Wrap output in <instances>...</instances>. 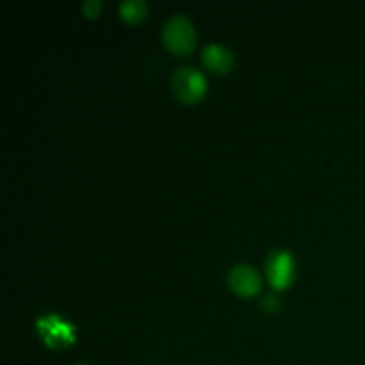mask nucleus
Masks as SVG:
<instances>
[{
  "mask_svg": "<svg viewBox=\"0 0 365 365\" xmlns=\"http://www.w3.org/2000/svg\"><path fill=\"white\" fill-rule=\"evenodd\" d=\"M163 41L173 53H187L196 43V32L191 20L184 14H173L163 25Z\"/></svg>",
  "mask_w": 365,
  "mask_h": 365,
  "instance_id": "nucleus-1",
  "label": "nucleus"
},
{
  "mask_svg": "<svg viewBox=\"0 0 365 365\" xmlns=\"http://www.w3.org/2000/svg\"><path fill=\"white\" fill-rule=\"evenodd\" d=\"M175 95L184 103H195L203 96L207 89L205 77L192 66H180L171 77Z\"/></svg>",
  "mask_w": 365,
  "mask_h": 365,
  "instance_id": "nucleus-2",
  "label": "nucleus"
},
{
  "mask_svg": "<svg viewBox=\"0 0 365 365\" xmlns=\"http://www.w3.org/2000/svg\"><path fill=\"white\" fill-rule=\"evenodd\" d=\"M266 271H267V280L273 285L274 289L282 291V289H287L289 285L294 282L296 277V264L294 259L289 252L285 250H274L269 253L266 262Z\"/></svg>",
  "mask_w": 365,
  "mask_h": 365,
  "instance_id": "nucleus-3",
  "label": "nucleus"
},
{
  "mask_svg": "<svg viewBox=\"0 0 365 365\" xmlns=\"http://www.w3.org/2000/svg\"><path fill=\"white\" fill-rule=\"evenodd\" d=\"M38 330L41 339L50 348H64V346L73 344V330L68 323H64L61 317L50 316L41 317L38 321Z\"/></svg>",
  "mask_w": 365,
  "mask_h": 365,
  "instance_id": "nucleus-4",
  "label": "nucleus"
},
{
  "mask_svg": "<svg viewBox=\"0 0 365 365\" xmlns=\"http://www.w3.org/2000/svg\"><path fill=\"white\" fill-rule=\"evenodd\" d=\"M260 274L257 273L255 267L248 266V264H237L228 273V285L232 291L245 298H252L260 291Z\"/></svg>",
  "mask_w": 365,
  "mask_h": 365,
  "instance_id": "nucleus-5",
  "label": "nucleus"
},
{
  "mask_svg": "<svg viewBox=\"0 0 365 365\" xmlns=\"http://www.w3.org/2000/svg\"><path fill=\"white\" fill-rule=\"evenodd\" d=\"M202 61L209 70L216 73H227L234 66V56L227 46L220 43H209L202 50Z\"/></svg>",
  "mask_w": 365,
  "mask_h": 365,
  "instance_id": "nucleus-6",
  "label": "nucleus"
},
{
  "mask_svg": "<svg viewBox=\"0 0 365 365\" xmlns=\"http://www.w3.org/2000/svg\"><path fill=\"white\" fill-rule=\"evenodd\" d=\"M120 14L128 24H138L146 16L145 0H123L120 4Z\"/></svg>",
  "mask_w": 365,
  "mask_h": 365,
  "instance_id": "nucleus-7",
  "label": "nucleus"
},
{
  "mask_svg": "<svg viewBox=\"0 0 365 365\" xmlns=\"http://www.w3.org/2000/svg\"><path fill=\"white\" fill-rule=\"evenodd\" d=\"M100 9H102V2L100 0H86V2H82V13L86 16H96L100 13Z\"/></svg>",
  "mask_w": 365,
  "mask_h": 365,
  "instance_id": "nucleus-8",
  "label": "nucleus"
},
{
  "mask_svg": "<svg viewBox=\"0 0 365 365\" xmlns=\"http://www.w3.org/2000/svg\"><path fill=\"white\" fill-rule=\"evenodd\" d=\"M262 309L266 310V312L273 314L280 309V302H278L277 296H266V298L262 299Z\"/></svg>",
  "mask_w": 365,
  "mask_h": 365,
  "instance_id": "nucleus-9",
  "label": "nucleus"
},
{
  "mask_svg": "<svg viewBox=\"0 0 365 365\" xmlns=\"http://www.w3.org/2000/svg\"><path fill=\"white\" fill-rule=\"evenodd\" d=\"M75 365H88V364H75Z\"/></svg>",
  "mask_w": 365,
  "mask_h": 365,
  "instance_id": "nucleus-10",
  "label": "nucleus"
}]
</instances>
